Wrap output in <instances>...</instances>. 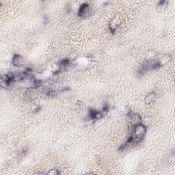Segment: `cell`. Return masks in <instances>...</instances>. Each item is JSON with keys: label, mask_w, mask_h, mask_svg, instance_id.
<instances>
[{"label": "cell", "mask_w": 175, "mask_h": 175, "mask_svg": "<svg viewBox=\"0 0 175 175\" xmlns=\"http://www.w3.org/2000/svg\"><path fill=\"white\" fill-rule=\"evenodd\" d=\"M128 116L130 117L131 122V125L135 126L137 124L142 123V118L141 116L138 114H133L132 112H130L128 114Z\"/></svg>", "instance_id": "1"}, {"label": "cell", "mask_w": 175, "mask_h": 175, "mask_svg": "<svg viewBox=\"0 0 175 175\" xmlns=\"http://www.w3.org/2000/svg\"><path fill=\"white\" fill-rule=\"evenodd\" d=\"M90 12V8L87 4H84L80 6L78 11V16L80 17H85L88 16Z\"/></svg>", "instance_id": "2"}, {"label": "cell", "mask_w": 175, "mask_h": 175, "mask_svg": "<svg viewBox=\"0 0 175 175\" xmlns=\"http://www.w3.org/2000/svg\"><path fill=\"white\" fill-rule=\"evenodd\" d=\"M23 58L20 55H14L12 60V63L14 66H21L24 64Z\"/></svg>", "instance_id": "3"}, {"label": "cell", "mask_w": 175, "mask_h": 175, "mask_svg": "<svg viewBox=\"0 0 175 175\" xmlns=\"http://www.w3.org/2000/svg\"><path fill=\"white\" fill-rule=\"evenodd\" d=\"M120 24H121L120 20H118L117 18L114 19L110 23L109 28H110V32H112V34L113 33H114L116 32V30H117V28L119 27V26H120Z\"/></svg>", "instance_id": "4"}, {"label": "cell", "mask_w": 175, "mask_h": 175, "mask_svg": "<svg viewBox=\"0 0 175 175\" xmlns=\"http://www.w3.org/2000/svg\"><path fill=\"white\" fill-rule=\"evenodd\" d=\"M156 99H157V94L155 93H151L149 94L148 95L146 96L145 101L146 103L150 104V103H153Z\"/></svg>", "instance_id": "5"}, {"label": "cell", "mask_w": 175, "mask_h": 175, "mask_svg": "<svg viewBox=\"0 0 175 175\" xmlns=\"http://www.w3.org/2000/svg\"><path fill=\"white\" fill-rule=\"evenodd\" d=\"M49 174H51V175H55V174H59V172H58L57 170H50L49 173Z\"/></svg>", "instance_id": "6"}]
</instances>
